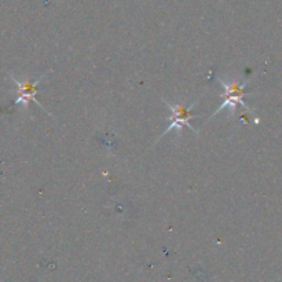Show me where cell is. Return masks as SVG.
Wrapping results in <instances>:
<instances>
[{"mask_svg": "<svg viewBox=\"0 0 282 282\" xmlns=\"http://www.w3.org/2000/svg\"><path fill=\"white\" fill-rule=\"evenodd\" d=\"M165 103L169 106V109L172 110V115H171V117H169L171 124L168 125V128L164 131L163 135H167L168 132H171V131H173V129L181 131L183 127H189L191 131L196 132V129L193 128V127L190 125L191 109H193V106L196 105V103H191L190 106L179 105V103H173V105H171V103L167 102V100H165Z\"/></svg>", "mask_w": 282, "mask_h": 282, "instance_id": "6da1fadb", "label": "cell"}, {"mask_svg": "<svg viewBox=\"0 0 282 282\" xmlns=\"http://www.w3.org/2000/svg\"><path fill=\"white\" fill-rule=\"evenodd\" d=\"M220 83L223 84V87H225V94H223V98H225V102L220 105V108L218 110H216L215 113L212 115V117L214 116H216L218 113H220L223 109H227V108H230L231 110L235 109V106L238 105V103H241L242 106H245L244 103V96H245V92H244V84H239V83L234 82V83H225L220 80ZM246 108V106H245Z\"/></svg>", "mask_w": 282, "mask_h": 282, "instance_id": "7a4b0ae2", "label": "cell"}, {"mask_svg": "<svg viewBox=\"0 0 282 282\" xmlns=\"http://www.w3.org/2000/svg\"><path fill=\"white\" fill-rule=\"evenodd\" d=\"M44 76H46V75L38 77L34 83H30V82L19 83L18 80H15V83L18 84V99H17V103H19V102H24L25 105H28L30 100H34L39 106H42V103L36 99V96L34 95H36V92H38L39 83L42 82V79H43ZM42 108H43V106H42Z\"/></svg>", "mask_w": 282, "mask_h": 282, "instance_id": "3957f363", "label": "cell"}]
</instances>
